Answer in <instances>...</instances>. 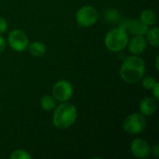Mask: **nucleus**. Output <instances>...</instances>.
<instances>
[{"label":"nucleus","instance_id":"nucleus-1","mask_svg":"<svg viewBox=\"0 0 159 159\" xmlns=\"http://www.w3.org/2000/svg\"><path fill=\"white\" fill-rule=\"evenodd\" d=\"M146 71V65L144 61L137 55L127 57L119 70V75L126 83L133 84L137 83L144 76Z\"/></svg>","mask_w":159,"mask_h":159},{"label":"nucleus","instance_id":"nucleus-2","mask_svg":"<svg viewBox=\"0 0 159 159\" xmlns=\"http://www.w3.org/2000/svg\"><path fill=\"white\" fill-rule=\"evenodd\" d=\"M77 118V109L70 102H61L55 107L52 116V124L58 129H66L73 126Z\"/></svg>","mask_w":159,"mask_h":159},{"label":"nucleus","instance_id":"nucleus-3","mask_svg":"<svg viewBox=\"0 0 159 159\" xmlns=\"http://www.w3.org/2000/svg\"><path fill=\"white\" fill-rule=\"evenodd\" d=\"M129 40V33L118 26L113 28L107 33L104 37V45L108 50L112 52H119L127 48Z\"/></svg>","mask_w":159,"mask_h":159},{"label":"nucleus","instance_id":"nucleus-4","mask_svg":"<svg viewBox=\"0 0 159 159\" xmlns=\"http://www.w3.org/2000/svg\"><path fill=\"white\" fill-rule=\"evenodd\" d=\"M122 128L127 133L130 135L140 134L146 128L145 116L139 113L130 114L124 119L122 123Z\"/></svg>","mask_w":159,"mask_h":159},{"label":"nucleus","instance_id":"nucleus-5","mask_svg":"<svg viewBox=\"0 0 159 159\" xmlns=\"http://www.w3.org/2000/svg\"><path fill=\"white\" fill-rule=\"evenodd\" d=\"M99 19V11L92 6H84L80 7L76 14L75 20L81 27H90L94 25Z\"/></svg>","mask_w":159,"mask_h":159},{"label":"nucleus","instance_id":"nucleus-6","mask_svg":"<svg viewBox=\"0 0 159 159\" xmlns=\"http://www.w3.org/2000/svg\"><path fill=\"white\" fill-rule=\"evenodd\" d=\"M74 88L67 80H59L52 88V96L60 102H68L72 98Z\"/></svg>","mask_w":159,"mask_h":159},{"label":"nucleus","instance_id":"nucleus-7","mask_svg":"<svg viewBox=\"0 0 159 159\" xmlns=\"http://www.w3.org/2000/svg\"><path fill=\"white\" fill-rule=\"evenodd\" d=\"M7 43L13 50L22 52L26 48H28L29 38L23 31L20 29H15L9 33L7 36Z\"/></svg>","mask_w":159,"mask_h":159},{"label":"nucleus","instance_id":"nucleus-8","mask_svg":"<svg viewBox=\"0 0 159 159\" xmlns=\"http://www.w3.org/2000/svg\"><path fill=\"white\" fill-rule=\"evenodd\" d=\"M130 151L137 158H146L151 154V147L149 143L143 139H135L130 143Z\"/></svg>","mask_w":159,"mask_h":159},{"label":"nucleus","instance_id":"nucleus-9","mask_svg":"<svg viewBox=\"0 0 159 159\" xmlns=\"http://www.w3.org/2000/svg\"><path fill=\"white\" fill-rule=\"evenodd\" d=\"M147 44L144 35H133V37L129 40L127 47L132 55H140L145 51Z\"/></svg>","mask_w":159,"mask_h":159},{"label":"nucleus","instance_id":"nucleus-10","mask_svg":"<svg viewBox=\"0 0 159 159\" xmlns=\"http://www.w3.org/2000/svg\"><path fill=\"white\" fill-rule=\"evenodd\" d=\"M149 26L145 24L141 19L129 20V23L127 29V32L132 35H145Z\"/></svg>","mask_w":159,"mask_h":159},{"label":"nucleus","instance_id":"nucleus-11","mask_svg":"<svg viewBox=\"0 0 159 159\" xmlns=\"http://www.w3.org/2000/svg\"><path fill=\"white\" fill-rule=\"evenodd\" d=\"M157 110V100L152 97H146L142 100L140 103V111L141 114L144 116H153Z\"/></svg>","mask_w":159,"mask_h":159},{"label":"nucleus","instance_id":"nucleus-12","mask_svg":"<svg viewBox=\"0 0 159 159\" xmlns=\"http://www.w3.org/2000/svg\"><path fill=\"white\" fill-rule=\"evenodd\" d=\"M28 48H29L30 54L33 55L34 57H42L43 55H45V53L47 51L46 45L39 41H34V42L29 44Z\"/></svg>","mask_w":159,"mask_h":159},{"label":"nucleus","instance_id":"nucleus-13","mask_svg":"<svg viewBox=\"0 0 159 159\" xmlns=\"http://www.w3.org/2000/svg\"><path fill=\"white\" fill-rule=\"evenodd\" d=\"M145 24H147L148 26L150 25H154L156 24L157 18V14L149 8L143 9L141 13V18H140Z\"/></svg>","mask_w":159,"mask_h":159},{"label":"nucleus","instance_id":"nucleus-14","mask_svg":"<svg viewBox=\"0 0 159 159\" xmlns=\"http://www.w3.org/2000/svg\"><path fill=\"white\" fill-rule=\"evenodd\" d=\"M159 30L157 27H153L151 29H148L146 33V41L149 43L152 47L157 48L159 46Z\"/></svg>","mask_w":159,"mask_h":159},{"label":"nucleus","instance_id":"nucleus-15","mask_svg":"<svg viewBox=\"0 0 159 159\" xmlns=\"http://www.w3.org/2000/svg\"><path fill=\"white\" fill-rule=\"evenodd\" d=\"M40 105L45 111H52L56 107V100L51 95H44L40 100Z\"/></svg>","mask_w":159,"mask_h":159},{"label":"nucleus","instance_id":"nucleus-16","mask_svg":"<svg viewBox=\"0 0 159 159\" xmlns=\"http://www.w3.org/2000/svg\"><path fill=\"white\" fill-rule=\"evenodd\" d=\"M104 17H105L106 20H108L109 22H117L121 19L120 18V13L116 8L106 9L105 12H104Z\"/></svg>","mask_w":159,"mask_h":159},{"label":"nucleus","instance_id":"nucleus-17","mask_svg":"<svg viewBox=\"0 0 159 159\" xmlns=\"http://www.w3.org/2000/svg\"><path fill=\"white\" fill-rule=\"evenodd\" d=\"M11 159H31L32 156L25 150L23 149H17L12 152L10 155Z\"/></svg>","mask_w":159,"mask_h":159},{"label":"nucleus","instance_id":"nucleus-18","mask_svg":"<svg viewBox=\"0 0 159 159\" xmlns=\"http://www.w3.org/2000/svg\"><path fill=\"white\" fill-rule=\"evenodd\" d=\"M142 79H143V82H142L143 88L145 89H148V90L152 89L153 87H154V86L156 85V83L157 82L153 76H150V75L144 76V77H143Z\"/></svg>","mask_w":159,"mask_h":159},{"label":"nucleus","instance_id":"nucleus-19","mask_svg":"<svg viewBox=\"0 0 159 159\" xmlns=\"http://www.w3.org/2000/svg\"><path fill=\"white\" fill-rule=\"evenodd\" d=\"M7 30V22L5 18L0 17V34H4Z\"/></svg>","mask_w":159,"mask_h":159},{"label":"nucleus","instance_id":"nucleus-20","mask_svg":"<svg viewBox=\"0 0 159 159\" xmlns=\"http://www.w3.org/2000/svg\"><path fill=\"white\" fill-rule=\"evenodd\" d=\"M152 91H153L154 98H155L157 101H158L159 100V83L158 82H157V83H156V85L153 87Z\"/></svg>","mask_w":159,"mask_h":159},{"label":"nucleus","instance_id":"nucleus-21","mask_svg":"<svg viewBox=\"0 0 159 159\" xmlns=\"http://www.w3.org/2000/svg\"><path fill=\"white\" fill-rule=\"evenodd\" d=\"M6 46H7L6 39H5V38L0 34V54H1V53H3V51L5 50Z\"/></svg>","mask_w":159,"mask_h":159},{"label":"nucleus","instance_id":"nucleus-22","mask_svg":"<svg viewBox=\"0 0 159 159\" xmlns=\"http://www.w3.org/2000/svg\"><path fill=\"white\" fill-rule=\"evenodd\" d=\"M151 152H152V154L154 155V157H159V146L157 144V145H155L154 147H153V149L151 150Z\"/></svg>","mask_w":159,"mask_h":159},{"label":"nucleus","instance_id":"nucleus-23","mask_svg":"<svg viewBox=\"0 0 159 159\" xmlns=\"http://www.w3.org/2000/svg\"><path fill=\"white\" fill-rule=\"evenodd\" d=\"M158 63H159V57L157 56V57L156 58V68H157V71H159Z\"/></svg>","mask_w":159,"mask_h":159}]
</instances>
